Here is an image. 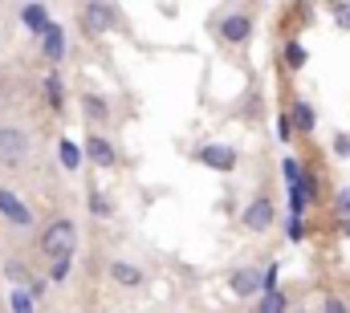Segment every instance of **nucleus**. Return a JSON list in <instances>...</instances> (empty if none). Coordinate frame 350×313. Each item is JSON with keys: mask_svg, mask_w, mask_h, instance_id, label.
<instances>
[{"mask_svg": "<svg viewBox=\"0 0 350 313\" xmlns=\"http://www.w3.org/2000/svg\"><path fill=\"white\" fill-rule=\"evenodd\" d=\"M33 248H37V260H57V256H70V252H78V220L70 216V212H53L37 236H33Z\"/></svg>", "mask_w": 350, "mask_h": 313, "instance_id": "obj_1", "label": "nucleus"}, {"mask_svg": "<svg viewBox=\"0 0 350 313\" xmlns=\"http://www.w3.org/2000/svg\"><path fill=\"white\" fill-rule=\"evenodd\" d=\"M212 37L220 49H245L253 37H257V12L249 4H237V8H224L212 16Z\"/></svg>", "mask_w": 350, "mask_h": 313, "instance_id": "obj_2", "label": "nucleus"}, {"mask_svg": "<svg viewBox=\"0 0 350 313\" xmlns=\"http://www.w3.org/2000/svg\"><path fill=\"white\" fill-rule=\"evenodd\" d=\"M37 155V131L29 122H0V171H21Z\"/></svg>", "mask_w": 350, "mask_h": 313, "instance_id": "obj_3", "label": "nucleus"}, {"mask_svg": "<svg viewBox=\"0 0 350 313\" xmlns=\"http://www.w3.org/2000/svg\"><path fill=\"white\" fill-rule=\"evenodd\" d=\"M78 25L90 41L106 37V33H126L122 25V8L110 4V0H90V4H78Z\"/></svg>", "mask_w": 350, "mask_h": 313, "instance_id": "obj_4", "label": "nucleus"}, {"mask_svg": "<svg viewBox=\"0 0 350 313\" xmlns=\"http://www.w3.org/2000/svg\"><path fill=\"white\" fill-rule=\"evenodd\" d=\"M228 293L232 297H241V301H257L265 293V269L261 264H237L232 273H228Z\"/></svg>", "mask_w": 350, "mask_h": 313, "instance_id": "obj_5", "label": "nucleus"}, {"mask_svg": "<svg viewBox=\"0 0 350 313\" xmlns=\"http://www.w3.org/2000/svg\"><path fill=\"white\" fill-rule=\"evenodd\" d=\"M106 277H110V285H114V289H126V293L147 289V269H143L135 256H114V260H110V269H106Z\"/></svg>", "mask_w": 350, "mask_h": 313, "instance_id": "obj_6", "label": "nucleus"}, {"mask_svg": "<svg viewBox=\"0 0 350 313\" xmlns=\"http://www.w3.org/2000/svg\"><path fill=\"white\" fill-rule=\"evenodd\" d=\"M273 224H277V204L269 195H253L245 204V212H241V228L249 236H265Z\"/></svg>", "mask_w": 350, "mask_h": 313, "instance_id": "obj_7", "label": "nucleus"}, {"mask_svg": "<svg viewBox=\"0 0 350 313\" xmlns=\"http://www.w3.org/2000/svg\"><path fill=\"white\" fill-rule=\"evenodd\" d=\"M78 106H82V118H86L90 131H102V135H106V126L114 122V106H110V98H106L102 90H86V94L78 98Z\"/></svg>", "mask_w": 350, "mask_h": 313, "instance_id": "obj_8", "label": "nucleus"}, {"mask_svg": "<svg viewBox=\"0 0 350 313\" xmlns=\"http://www.w3.org/2000/svg\"><path fill=\"white\" fill-rule=\"evenodd\" d=\"M196 163H200V167H208V171L228 175V171H237V167H241V151H237L232 143H204V147L196 151Z\"/></svg>", "mask_w": 350, "mask_h": 313, "instance_id": "obj_9", "label": "nucleus"}, {"mask_svg": "<svg viewBox=\"0 0 350 313\" xmlns=\"http://www.w3.org/2000/svg\"><path fill=\"white\" fill-rule=\"evenodd\" d=\"M66 53H70V33H66V25H49L45 29V37H41V62L49 66V70H57L62 62H66Z\"/></svg>", "mask_w": 350, "mask_h": 313, "instance_id": "obj_10", "label": "nucleus"}, {"mask_svg": "<svg viewBox=\"0 0 350 313\" xmlns=\"http://www.w3.org/2000/svg\"><path fill=\"white\" fill-rule=\"evenodd\" d=\"M82 151H86V159L94 167H102V171H114V167H118V147H114L102 131H90L86 143H82Z\"/></svg>", "mask_w": 350, "mask_h": 313, "instance_id": "obj_11", "label": "nucleus"}, {"mask_svg": "<svg viewBox=\"0 0 350 313\" xmlns=\"http://www.w3.org/2000/svg\"><path fill=\"white\" fill-rule=\"evenodd\" d=\"M16 21H21V29H25L29 37H37V41H41L45 29L53 25V16H49L45 4H21V8H16Z\"/></svg>", "mask_w": 350, "mask_h": 313, "instance_id": "obj_12", "label": "nucleus"}, {"mask_svg": "<svg viewBox=\"0 0 350 313\" xmlns=\"http://www.w3.org/2000/svg\"><path fill=\"white\" fill-rule=\"evenodd\" d=\"M289 122H293V135H314L318 110H314L306 98H293V102H289Z\"/></svg>", "mask_w": 350, "mask_h": 313, "instance_id": "obj_13", "label": "nucleus"}, {"mask_svg": "<svg viewBox=\"0 0 350 313\" xmlns=\"http://www.w3.org/2000/svg\"><path fill=\"white\" fill-rule=\"evenodd\" d=\"M41 90H45L49 110H53V114H62V110H66V81H62V70H49L45 81H41Z\"/></svg>", "mask_w": 350, "mask_h": 313, "instance_id": "obj_14", "label": "nucleus"}, {"mask_svg": "<svg viewBox=\"0 0 350 313\" xmlns=\"http://www.w3.org/2000/svg\"><path fill=\"white\" fill-rule=\"evenodd\" d=\"M86 212L94 220H110V216H114V200H110L102 187H90L86 191Z\"/></svg>", "mask_w": 350, "mask_h": 313, "instance_id": "obj_15", "label": "nucleus"}, {"mask_svg": "<svg viewBox=\"0 0 350 313\" xmlns=\"http://www.w3.org/2000/svg\"><path fill=\"white\" fill-rule=\"evenodd\" d=\"M293 305H289V297H285V289H265L261 297H257V305H253V313H289Z\"/></svg>", "mask_w": 350, "mask_h": 313, "instance_id": "obj_16", "label": "nucleus"}, {"mask_svg": "<svg viewBox=\"0 0 350 313\" xmlns=\"http://www.w3.org/2000/svg\"><path fill=\"white\" fill-rule=\"evenodd\" d=\"M281 57H285V70H289V74H297V70H306V62H310V49H306L297 37H293V41H285Z\"/></svg>", "mask_w": 350, "mask_h": 313, "instance_id": "obj_17", "label": "nucleus"}, {"mask_svg": "<svg viewBox=\"0 0 350 313\" xmlns=\"http://www.w3.org/2000/svg\"><path fill=\"white\" fill-rule=\"evenodd\" d=\"M74 256H78V252L49 260V264H45V281H49V285H66V281H70V273H74Z\"/></svg>", "mask_w": 350, "mask_h": 313, "instance_id": "obj_18", "label": "nucleus"}, {"mask_svg": "<svg viewBox=\"0 0 350 313\" xmlns=\"http://www.w3.org/2000/svg\"><path fill=\"white\" fill-rule=\"evenodd\" d=\"M57 159H62L66 171H78V167H82V151H78L74 143H66V139H62V147H57Z\"/></svg>", "mask_w": 350, "mask_h": 313, "instance_id": "obj_19", "label": "nucleus"}, {"mask_svg": "<svg viewBox=\"0 0 350 313\" xmlns=\"http://www.w3.org/2000/svg\"><path fill=\"white\" fill-rule=\"evenodd\" d=\"M330 21H334V29L350 33V0H334L330 4Z\"/></svg>", "mask_w": 350, "mask_h": 313, "instance_id": "obj_20", "label": "nucleus"}, {"mask_svg": "<svg viewBox=\"0 0 350 313\" xmlns=\"http://www.w3.org/2000/svg\"><path fill=\"white\" fill-rule=\"evenodd\" d=\"M281 175H285V183H289V187H297L306 171H301V163H297L293 155H285V159H281Z\"/></svg>", "mask_w": 350, "mask_h": 313, "instance_id": "obj_21", "label": "nucleus"}, {"mask_svg": "<svg viewBox=\"0 0 350 313\" xmlns=\"http://www.w3.org/2000/svg\"><path fill=\"white\" fill-rule=\"evenodd\" d=\"M37 301L29 297V289H12V313H33Z\"/></svg>", "mask_w": 350, "mask_h": 313, "instance_id": "obj_22", "label": "nucleus"}, {"mask_svg": "<svg viewBox=\"0 0 350 313\" xmlns=\"http://www.w3.org/2000/svg\"><path fill=\"white\" fill-rule=\"evenodd\" d=\"M334 216H338V220H350V187H338V195H334Z\"/></svg>", "mask_w": 350, "mask_h": 313, "instance_id": "obj_23", "label": "nucleus"}, {"mask_svg": "<svg viewBox=\"0 0 350 313\" xmlns=\"http://www.w3.org/2000/svg\"><path fill=\"white\" fill-rule=\"evenodd\" d=\"M322 313H350V305L338 293H326V297H322Z\"/></svg>", "mask_w": 350, "mask_h": 313, "instance_id": "obj_24", "label": "nucleus"}, {"mask_svg": "<svg viewBox=\"0 0 350 313\" xmlns=\"http://www.w3.org/2000/svg\"><path fill=\"white\" fill-rule=\"evenodd\" d=\"M330 147H334V155H338V159H350V131H338Z\"/></svg>", "mask_w": 350, "mask_h": 313, "instance_id": "obj_25", "label": "nucleus"}, {"mask_svg": "<svg viewBox=\"0 0 350 313\" xmlns=\"http://www.w3.org/2000/svg\"><path fill=\"white\" fill-rule=\"evenodd\" d=\"M285 236H289V240H301V236H306V228H301V216H289V224H285Z\"/></svg>", "mask_w": 350, "mask_h": 313, "instance_id": "obj_26", "label": "nucleus"}, {"mask_svg": "<svg viewBox=\"0 0 350 313\" xmlns=\"http://www.w3.org/2000/svg\"><path fill=\"white\" fill-rule=\"evenodd\" d=\"M289 313H322V310H310V305H293Z\"/></svg>", "mask_w": 350, "mask_h": 313, "instance_id": "obj_27", "label": "nucleus"}, {"mask_svg": "<svg viewBox=\"0 0 350 313\" xmlns=\"http://www.w3.org/2000/svg\"><path fill=\"white\" fill-rule=\"evenodd\" d=\"M342 236H347V240H350V220H342Z\"/></svg>", "mask_w": 350, "mask_h": 313, "instance_id": "obj_28", "label": "nucleus"}, {"mask_svg": "<svg viewBox=\"0 0 350 313\" xmlns=\"http://www.w3.org/2000/svg\"><path fill=\"white\" fill-rule=\"evenodd\" d=\"M0 313H4V305H0Z\"/></svg>", "mask_w": 350, "mask_h": 313, "instance_id": "obj_29", "label": "nucleus"}]
</instances>
